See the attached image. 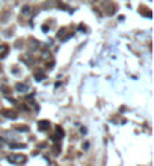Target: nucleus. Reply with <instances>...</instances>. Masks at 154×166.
<instances>
[{"mask_svg": "<svg viewBox=\"0 0 154 166\" xmlns=\"http://www.w3.org/2000/svg\"><path fill=\"white\" fill-rule=\"evenodd\" d=\"M6 160L11 164H20V163H24L26 161V155H23V154H9L6 157Z\"/></svg>", "mask_w": 154, "mask_h": 166, "instance_id": "obj_1", "label": "nucleus"}, {"mask_svg": "<svg viewBox=\"0 0 154 166\" xmlns=\"http://www.w3.org/2000/svg\"><path fill=\"white\" fill-rule=\"evenodd\" d=\"M35 77H36V80H38V82H41V80L44 79V76H42V74H36Z\"/></svg>", "mask_w": 154, "mask_h": 166, "instance_id": "obj_11", "label": "nucleus"}, {"mask_svg": "<svg viewBox=\"0 0 154 166\" xmlns=\"http://www.w3.org/2000/svg\"><path fill=\"white\" fill-rule=\"evenodd\" d=\"M15 91L21 92V94H26V92H29V86L26 83H17L15 85Z\"/></svg>", "mask_w": 154, "mask_h": 166, "instance_id": "obj_3", "label": "nucleus"}, {"mask_svg": "<svg viewBox=\"0 0 154 166\" xmlns=\"http://www.w3.org/2000/svg\"><path fill=\"white\" fill-rule=\"evenodd\" d=\"M17 128V131H23V133H27L29 131V127L27 125H18V127H15Z\"/></svg>", "mask_w": 154, "mask_h": 166, "instance_id": "obj_8", "label": "nucleus"}, {"mask_svg": "<svg viewBox=\"0 0 154 166\" xmlns=\"http://www.w3.org/2000/svg\"><path fill=\"white\" fill-rule=\"evenodd\" d=\"M3 143H5V140H3L2 137H0V148H2V146H3Z\"/></svg>", "mask_w": 154, "mask_h": 166, "instance_id": "obj_13", "label": "nucleus"}, {"mask_svg": "<svg viewBox=\"0 0 154 166\" xmlns=\"http://www.w3.org/2000/svg\"><path fill=\"white\" fill-rule=\"evenodd\" d=\"M80 133H83V134H86V130H85V127H82V128H80Z\"/></svg>", "mask_w": 154, "mask_h": 166, "instance_id": "obj_15", "label": "nucleus"}, {"mask_svg": "<svg viewBox=\"0 0 154 166\" xmlns=\"http://www.w3.org/2000/svg\"><path fill=\"white\" fill-rule=\"evenodd\" d=\"M71 36H73V33H68L67 36H64V38H62V41H67V39H70Z\"/></svg>", "mask_w": 154, "mask_h": 166, "instance_id": "obj_12", "label": "nucleus"}, {"mask_svg": "<svg viewBox=\"0 0 154 166\" xmlns=\"http://www.w3.org/2000/svg\"><path fill=\"white\" fill-rule=\"evenodd\" d=\"M56 136H58L59 139H62V137H64V130H62L61 127H58V128H56Z\"/></svg>", "mask_w": 154, "mask_h": 166, "instance_id": "obj_10", "label": "nucleus"}, {"mask_svg": "<svg viewBox=\"0 0 154 166\" xmlns=\"http://www.w3.org/2000/svg\"><path fill=\"white\" fill-rule=\"evenodd\" d=\"M0 115H3L5 118H9V119H17V113H15L14 110L3 109V110H0Z\"/></svg>", "mask_w": 154, "mask_h": 166, "instance_id": "obj_2", "label": "nucleus"}, {"mask_svg": "<svg viewBox=\"0 0 154 166\" xmlns=\"http://www.w3.org/2000/svg\"><path fill=\"white\" fill-rule=\"evenodd\" d=\"M42 30H44V32H47V30H49V26H46V24H44V26H42Z\"/></svg>", "mask_w": 154, "mask_h": 166, "instance_id": "obj_14", "label": "nucleus"}, {"mask_svg": "<svg viewBox=\"0 0 154 166\" xmlns=\"http://www.w3.org/2000/svg\"><path fill=\"white\" fill-rule=\"evenodd\" d=\"M49 127H50V122H49V121H44V119H41V121L38 122V128H39L41 131H46V130H49Z\"/></svg>", "mask_w": 154, "mask_h": 166, "instance_id": "obj_5", "label": "nucleus"}, {"mask_svg": "<svg viewBox=\"0 0 154 166\" xmlns=\"http://www.w3.org/2000/svg\"><path fill=\"white\" fill-rule=\"evenodd\" d=\"M0 91H2V92H3L5 95H8V94L11 92V89H9V88H8L6 85H2V86H0Z\"/></svg>", "mask_w": 154, "mask_h": 166, "instance_id": "obj_9", "label": "nucleus"}, {"mask_svg": "<svg viewBox=\"0 0 154 166\" xmlns=\"http://www.w3.org/2000/svg\"><path fill=\"white\" fill-rule=\"evenodd\" d=\"M21 14H23V15H29V14H30V6H29V5H24V6L21 8Z\"/></svg>", "mask_w": 154, "mask_h": 166, "instance_id": "obj_7", "label": "nucleus"}, {"mask_svg": "<svg viewBox=\"0 0 154 166\" xmlns=\"http://www.w3.org/2000/svg\"><path fill=\"white\" fill-rule=\"evenodd\" d=\"M9 148L11 149H21V148H24V145L23 143H14L12 142V143H9Z\"/></svg>", "mask_w": 154, "mask_h": 166, "instance_id": "obj_6", "label": "nucleus"}, {"mask_svg": "<svg viewBox=\"0 0 154 166\" xmlns=\"http://www.w3.org/2000/svg\"><path fill=\"white\" fill-rule=\"evenodd\" d=\"M8 52H9V45L8 44H0V59L6 58Z\"/></svg>", "mask_w": 154, "mask_h": 166, "instance_id": "obj_4", "label": "nucleus"}]
</instances>
